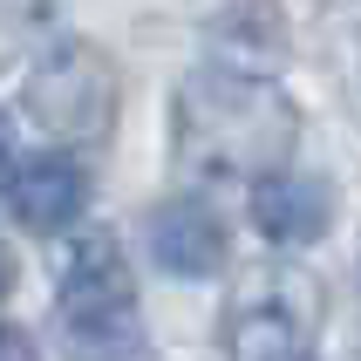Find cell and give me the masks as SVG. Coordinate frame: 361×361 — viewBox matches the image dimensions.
<instances>
[{"mask_svg": "<svg viewBox=\"0 0 361 361\" xmlns=\"http://www.w3.org/2000/svg\"><path fill=\"white\" fill-rule=\"evenodd\" d=\"M321 334V286L293 266L245 273L225 300V355L232 361H293L314 355Z\"/></svg>", "mask_w": 361, "mask_h": 361, "instance_id": "3957f363", "label": "cell"}, {"mask_svg": "<svg viewBox=\"0 0 361 361\" xmlns=\"http://www.w3.org/2000/svg\"><path fill=\"white\" fill-rule=\"evenodd\" d=\"M7 286H14V266H7V252H0V300H7Z\"/></svg>", "mask_w": 361, "mask_h": 361, "instance_id": "30bf717a", "label": "cell"}, {"mask_svg": "<svg viewBox=\"0 0 361 361\" xmlns=\"http://www.w3.org/2000/svg\"><path fill=\"white\" fill-rule=\"evenodd\" d=\"M293 361H314V355H293Z\"/></svg>", "mask_w": 361, "mask_h": 361, "instance_id": "4fadbf2b", "label": "cell"}, {"mask_svg": "<svg viewBox=\"0 0 361 361\" xmlns=\"http://www.w3.org/2000/svg\"><path fill=\"white\" fill-rule=\"evenodd\" d=\"M61 348L68 361H150L137 293H109V300H61Z\"/></svg>", "mask_w": 361, "mask_h": 361, "instance_id": "ba28073f", "label": "cell"}, {"mask_svg": "<svg viewBox=\"0 0 361 361\" xmlns=\"http://www.w3.org/2000/svg\"><path fill=\"white\" fill-rule=\"evenodd\" d=\"M300 143V109L280 82L198 61L171 102V164L184 184H252L286 171Z\"/></svg>", "mask_w": 361, "mask_h": 361, "instance_id": "6da1fadb", "label": "cell"}, {"mask_svg": "<svg viewBox=\"0 0 361 361\" xmlns=\"http://www.w3.org/2000/svg\"><path fill=\"white\" fill-rule=\"evenodd\" d=\"M143 232H150V259H157L171 280H212V273L225 266V252H232L225 219H219L204 198H191V191L164 198L157 212H150Z\"/></svg>", "mask_w": 361, "mask_h": 361, "instance_id": "5b68a950", "label": "cell"}, {"mask_svg": "<svg viewBox=\"0 0 361 361\" xmlns=\"http://www.w3.org/2000/svg\"><path fill=\"white\" fill-rule=\"evenodd\" d=\"M204 61L232 68V75H266L280 82L286 61V14L280 0H232L204 20Z\"/></svg>", "mask_w": 361, "mask_h": 361, "instance_id": "8992f818", "label": "cell"}, {"mask_svg": "<svg viewBox=\"0 0 361 361\" xmlns=\"http://www.w3.org/2000/svg\"><path fill=\"white\" fill-rule=\"evenodd\" d=\"M0 171H7V116H0Z\"/></svg>", "mask_w": 361, "mask_h": 361, "instance_id": "7c38bea8", "label": "cell"}, {"mask_svg": "<svg viewBox=\"0 0 361 361\" xmlns=\"http://www.w3.org/2000/svg\"><path fill=\"white\" fill-rule=\"evenodd\" d=\"M252 225H259L266 245H314L334 225V191L321 178H300V171H273V178L252 184Z\"/></svg>", "mask_w": 361, "mask_h": 361, "instance_id": "52a82bcc", "label": "cell"}, {"mask_svg": "<svg viewBox=\"0 0 361 361\" xmlns=\"http://www.w3.org/2000/svg\"><path fill=\"white\" fill-rule=\"evenodd\" d=\"M0 198H7V219L35 239H55L89 212V171H82L68 150H41V157L14 164L0 178Z\"/></svg>", "mask_w": 361, "mask_h": 361, "instance_id": "277c9868", "label": "cell"}, {"mask_svg": "<svg viewBox=\"0 0 361 361\" xmlns=\"http://www.w3.org/2000/svg\"><path fill=\"white\" fill-rule=\"evenodd\" d=\"M20 102H27V116L48 137L75 143V150H96L116 130V61L102 48H89V41H61V48H48L27 68Z\"/></svg>", "mask_w": 361, "mask_h": 361, "instance_id": "7a4b0ae2", "label": "cell"}, {"mask_svg": "<svg viewBox=\"0 0 361 361\" xmlns=\"http://www.w3.org/2000/svg\"><path fill=\"white\" fill-rule=\"evenodd\" d=\"M0 361H41L35 334H27V327H14V321H0Z\"/></svg>", "mask_w": 361, "mask_h": 361, "instance_id": "9c48e42d", "label": "cell"}, {"mask_svg": "<svg viewBox=\"0 0 361 361\" xmlns=\"http://www.w3.org/2000/svg\"><path fill=\"white\" fill-rule=\"evenodd\" d=\"M355 89H361V20H355Z\"/></svg>", "mask_w": 361, "mask_h": 361, "instance_id": "8fae6325", "label": "cell"}]
</instances>
